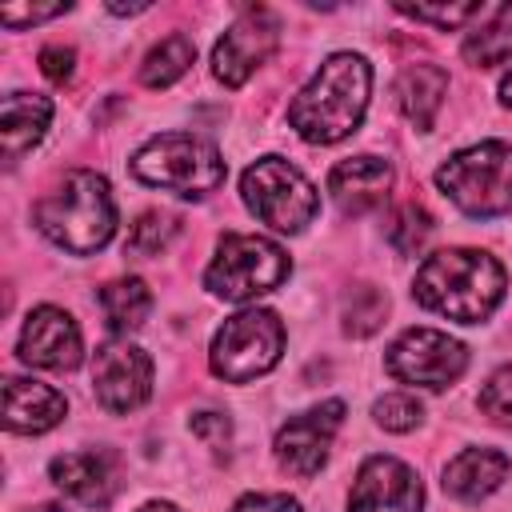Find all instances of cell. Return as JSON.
I'll return each mask as SVG.
<instances>
[{
	"label": "cell",
	"mask_w": 512,
	"mask_h": 512,
	"mask_svg": "<svg viewBox=\"0 0 512 512\" xmlns=\"http://www.w3.org/2000/svg\"><path fill=\"white\" fill-rule=\"evenodd\" d=\"M72 64H76V52L64 48V44H48V48L40 52V68H44V76H48L52 84L72 80Z\"/></svg>",
	"instance_id": "cell-30"
},
{
	"label": "cell",
	"mask_w": 512,
	"mask_h": 512,
	"mask_svg": "<svg viewBox=\"0 0 512 512\" xmlns=\"http://www.w3.org/2000/svg\"><path fill=\"white\" fill-rule=\"evenodd\" d=\"M132 172L144 184L168 188L176 196H204L224 180V160L216 152V144L188 136V132H164L152 136L136 156H132Z\"/></svg>",
	"instance_id": "cell-5"
},
{
	"label": "cell",
	"mask_w": 512,
	"mask_h": 512,
	"mask_svg": "<svg viewBox=\"0 0 512 512\" xmlns=\"http://www.w3.org/2000/svg\"><path fill=\"white\" fill-rule=\"evenodd\" d=\"M192 60H196V44H192L184 32H172V36H164V40L144 56L140 80H144L148 88H168L172 80H180V76L188 72Z\"/></svg>",
	"instance_id": "cell-23"
},
{
	"label": "cell",
	"mask_w": 512,
	"mask_h": 512,
	"mask_svg": "<svg viewBox=\"0 0 512 512\" xmlns=\"http://www.w3.org/2000/svg\"><path fill=\"white\" fill-rule=\"evenodd\" d=\"M68 12V4H44V8H0V20L8 28H24V24H36V20H48V16H60Z\"/></svg>",
	"instance_id": "cell-32"
},
{
	"label": "cell",
	"mask_w": 512,
	"mask_h": 512,
	"mask_svg": "<svg viewBox=\"0 0 512 512\" xmlns=\"http://www.w3.org/2000/svg\"><path fill=\"white\" fill-rule=\"evenodd\" d=\"M140 512H180V508H172V504H160V500H152V504H144Z\"/></svg>",
	"instance_id": "cell-35"
},
{
	"label": "cell",
	"mask_w": 512,
	"mask_h": 512,
	"mask_svg": "<svg viewBox=\"0 0 512 512\" xmlns=\"http://www.w3.org/2000/svg\"><path fill=\"white\" fill-rule=\"evenodd\" d=\"M92 392L108 412H132L152 392V360L128 340H104L92 356Z\"/></svg>",
	"instance_id": "cell-10"
},
{
	"label": "cell",
	"mask_w": 512,
	"mask_h": 512,
	"mask_svg": "<svg viewBox=\"0 0 512 512\" xmlns=\"http://www.w3.org/2000/svg\"><path fill=\"white\" fill-rule=\"evenodd\" d=\"M440 192L468 216H500L512 208V144L484 140L456 152L436 172Z\"/></svg>",
	"instance_id": "cell-4"
},
{
	"label": "cell",
	"mask_w": 512,
	"mask_h": 512,
	"mask_svg": "<svg viewBox=\"0 0 512 512\" xmlns=\"http://www.w3.org/2000/svg\"><path fill=\"white\" fill-rule=\"evenodd\" d=\"M412 292L448 320L480 324L504 296V268L480 248H444L420 264Z\"/></svg>",
	"instance_id": "cell-2"
},
{
	"label": "cell",
	"mask_w": 512,
	"mask_h": 512,
	"mask_svg": "<svg viewBox=\"0 0 512 512\" xmlns=\"http://www.w3.org/2000/svg\"><path fill=\"white\" fill-rule=\"evenodd\" d=\"M32 216H36V228L52 244H60L76 256L104 248L116 232V204H112L108 180L88 168L64 172V180L36 204Z\"/></svg>",
	"instance_id": "cell-3"
},
{
	"label": "cell",
	"mask_w": 512,
	"mask_h": 512,
	"mask_svg": "<svg viewBox=\"0 0 512 512\" xmlns=\"http://www.w3.org/2000/svg\"><path fill=\"white\" fill-rule=\"evenodd\" d=\"M500 100L512 108V72H504V80H500Z\"/></svg>",
	"instance_id": "cell-34"
},
{
	"label": "cell",
	"mask_w": 512,
	"mask_h": 512,
	"mask_svg": "<svg viewBox=\"0 0 512 512\" xmlns=\"http://www.w3.org/2000/svg\"><path fill=\"white\" fill-rule=\"evenodd\" d=\"M384 312H388L384 292L372 288V284H360V288H352L348 300H344V332H352V336H368V332L380 328Z\"/></svg>",
	"instance_id": "cell-26"
},
{
	"label": "cell",
	"mask_w": 512,
	"mask_h": 512,
	"mask_svg": "<svg viewBox=\"0 0 512 512\" xmlns=\"http://www.w3.org/2000/svg\"><path fill=\"white\" fill-rule=\"evenodd\" d=\"M232 512H304V508L292 496H284V492H256V496L236 500Z\"/></svg>",
	"instance_id": "cell-31"
},
{
	"label": "cell",
	"mask_w": 512,
	"mask_h": 512,
	"mask_svg": "<svg viewBox=\"0 0 512 512\" xmlns=\"http://www.w3.org/2000/svg\"><path fill=\"white\" fill-rule=\"evenodd\" d=\"M288 276V252L264 236L228 232L216 248V260L204 272V284L224 300H252L280 288Z\"/></svg>",
	"instance_id": "cell-7"
},
{
	"label": "cell",
	"mask_w": 512,
	"mask_h": 512,
	"mask_svg": "<svg viewBox=\"0 0 512 512\" xmlns=\"http://www.w3.org/2000/svg\"><path fill=\"white\" fill-rule=\"evenodd\" d=\"M84 348H80V328L68 312L44 304L36 312H28L24 332H20V360L36 364V368H56V372H72L80 364Z\"/></svg>",
	"instance_id": "cell-14"
},
{
	"label": "cell",
	"mask_w": 512,
	"mask_h": 512,
	"mask_svg": "<svg viewBox=\"0 0 512 512\" xmlns=\"http://www.w3.org/2000/svg\"><path fill=\"white\" fill-rule=\"evenodd\" d=\"M240 192H244V204L276 232H300L304 224H312L320 208L312 180L284 156H260L244 172Z\"/></svg>",
	"instance_id": "cell-6"
},
{
	"label": "cell",
	"mask_w": 512,
	"mask_h": 512,
	"mask_svg": "<svg viewBox=\"0 0 512 512\" xmlns=\"http://www.w3.org/2000/svg\"><path fill=\"white\" fill-rule=\"evenodd\" d=\"M464 364H468L464 344L436 328H408L388 348V372L420 388H448L464 372Z\"/></svg>",
	"instance_id": "cell-9"
},
{
	"label": "cell",
	"mask_w": 512,
	"mask_h": 512,
	"mask_svg": "<svg viewBox=\"0 0 512 512\" xmlns=\"http://www.w3.org/2000/svg\"><path fill=\"white\" fill-rule=\"evenodd\" d=\"M508 468L512 460L500 448H468L444 468V492H452L464 504H476L504 484Z\"/></svg>",
	"instance_id": "cell-18"
},
{
	"label": "cell",
	"mask_w": 512,
	"mask_h": 512,
	"mask_svg": "<svg viewBox=\"0 0 512 512\" xmlns=\"http://www.w3.org/2000/svg\"><path fill=\"white\" fill-rule=\"evenodd\" d=\"M340 420H344V404L340 400H324V404L292 416L276 432V460H280V468H288L300 480L316 476L320 464L328 460V448H332V436H336Z\"/></svg>",
	"instance_id": "cell-12"
},
{
	"label": "cell",
	"mask_w": 512,
	"mask_h": 512,
	"mask_svg": "<svg viewBox=\"0 0 512 512\" xmlns=\"http://www.w3.org/2000/svg\"><path fill=\"white\" fill-rule=\"evenodd\" d=\"M428 236H432V216H428L424 204L408 200V204H400V208L392 212V220H388V244H392L400 256H416Z\"/></svg>",
	"instance_id": "cell-25"
},
{
	"label": "cell",
	"mask_w": 512,
	"mask_h": 512,
	"mask_svg": "<svg viewBox=\"0 0 512 512\" xmlns=\"http://www.w3.org/2000/svg\"><path fill=\"white\" fill-rule=\"evenodd\" d=\"M372 416H376V424L388 428V432H408V428L420 424L424 408H420V400L408 396V392H388V396H380V400L372 404Z\"/></svg>",
	"instance_id": "cell-27"
},
{
	"label": "cell",
	"mask_w": 512,
	"mask_h": 512,
	"mask_svg": "<svg viewBox=\"0 0 512 512\" xmlns=\"http://www.w3.org/2000/svg\"><path fill=\"white\" fill-rule=\"evenodd\" d=\"M392 188V164L380 156H348L328 172V192L344 216L372 212L388 200Z\"/></svg>",
	"instance_id": "cell-15"
},
{
	"label": "cell",
	"mask_w": 512,
	"mask_h": 512,
	"mask_svg": "<svg viewBox=\"0 0 512 512\" xmlns=\"http://www.w3.org/2000/svg\"><path fill=\"white\" fill-rule=\"evenodd\" d=\"M480 8L484 4H452V8H428V4H400V12L404 16H416V20H432V24H444V28H456V24H464V20H472V16H480Z\"/></svg>",
	"instance_id": "cell-29"
},
{
	"label": "cell",
	"mask_w": 512,
	"mask_h": 512,
	"mask_svg": "<svg viewBox=\"0 0 512 512\" xmlns=\"http://www.w3.org/2000/svg\"><path fill=\"white\" fill-rule=\"evenodd\" d=\"M424 492L408 464L392 456H372L356 472L348 512H420Z\"/></svg>",
	"instance_id": "cell-13"
},
{
	"label": "cell",
	"mask_w": 512,
	"mask_h": 512,
	"mask_svg": "<svg viewBox=\"0 0 512 512\" xmlns=\"http://www.w3.org/2000/svg\"><path fill=\"white\" fill-rule=\"evenodd\" d=\"M52 480L60 492H68L80 504H108L116 492V472L104 452H64L52 460Z\"/></svg>",
	"instance_id": "cell-17"
},
{
	"label": "cell",
	"mask_w": 512,
	"mask_h": 512,
	"mask_svg": "<svg viewBox=\"0 0 512 512\" xmlns=\"http://www.w3.org/2000/svg\"><path fill=\"white\" fill-rule=\"evenodd\" d=\"M28 512H64V508H56V504H36V508H28Z\"/></svg>",
	"instance_id": "cell-36"
},
{
	"label": "cell",
	"mask_w": 512,
	"mask_h": 512,
	"mask_svg": "<svg viewBox=\"0 0 512 512\" xmlns=\"http://www.w3.org/2000/svg\"><path fill=\"white\" fill-rule=\"evenodd\" d=\"M368 88H372L368 60L356 52H336L288 104V120L308 144H336L360 128V116L368 108Z\"/></svg>",
	"instance_id": "cell-1"
},
{
	"label": "cell",
	"mask_w": 512,
	"mask_h": 512,
	"mask_svg": "<svg viewBox=\"0 0 512 512\" xmlns=\"http://www.w3.org/2000/svg\"><path fill=\"white\" fill-rule=\"evenodd\" d=\"M52 120V104L36 92H8L0 108V140H4V160L16 164L32 144H40L44 128Z\"/></svg>",
	"instance_id": "cell-19"
},
{
	"label": "cell",
	"mask_w": 512,
	"mask_h": 512,
	"mask_svg": "<svg viewBox=\"0 0 512 512\" xmlns=\"http://www.w3.org/2000/svg\"><path fill=\"white\" fill-rule=\"evenodd\" d=\"M480 408L500 420V424H512V364H504L500 372L488 376L484 392H480Z\"/></svg>",
	"instance_id": "cell-28"
},
{
	"label": "cell",
	"mask_w": 512,
	"mask_h": 512,
	"mask_svg": "<svg viewBox=\"0 0 512 512\" xmlns=\"http://www.w3.org/2000/svg\"><path fill=\"white\" fill-rule=\"evenodd\" d=\"M176 232H180V220L172 216V212H160V208H152V212H144L132 228H128V240H124V256H136V260H152V256H160L172 240H176Z\"/></svg>",
	"instance_id": "cell-24"
},
{
	"label": "cell",
	"mask_w": 512,
	"mask_h": 512,
	"mask_svg": "<svg viewBox=\"0 0 512 512\" xmlns=\"http://www.w3.org/2000/svg\"><path fill=\"white\" fill-rule=\"evenodd\" d=\"M192 432H196V436H204L212 448H224V444H228V420H224L220 412H196Z\"/></svg>",
	"instance_id": "cell-33"
},
{
	"label": "cell",
	"mask_w": 512,
	"mask_h": 512,
	"mask_svg": "<svg viewBox=\"0 0 512 512\" xmlns=\"http://www.w3.org/2000/svg\"><path fill=\"white\" fill-rule=\"evenodd\" d=\"M512 56V4H496V8H480V28L468 32L464 40V60L476 68H492L504 64Z\"/></svg>",
	"instance_id": "cell-21"
},
{
	"label": "cell",
	"mask_w": 512,
	"mask_h": 512,
	"mask_svg": "<svg viewBox=\"0 0 512 512\" xmlns=\"http://www.w3.org/2000/svg\"><path fill=\"white\" fill-rule=\"evenodd\" d=\"M280 40V24L268 8H244L240 20L228 24V32L216 40L212 52V72L216 80H224L228 88H240L272 52Z\"/></svg>",
	"instance_id": "cell-11"
},
{
	"label": "cell",
	"mask_w": 512,
	"mask_h": 512,
	"mask_svg": "<svg viewBox=\"0 0 512 512\" xmlns=\"http://www.w3.org/2000/svg\"><path fill=\"white\" fill-rule=\"evenodd\" d=\"M280 348H284V324L276 312L268 308L236 312L224 320V328L212 340V372L232 384H248L280 360Z\"/></svg>",
	"instance_id": "cell-8"
},
{
	"label": "cell",
	"mask_w": 512,
	"mask_h": 512,
	"mask_svg": "<svg viewBox=\"0 0 512 512\" xmlns=\"http://www.w3.org/2000/svg\"><path fill=\"white\" fill-rule=\"evenodd\" d=\"M64 412L68 404L52 384L20 380V376L4 380V424L12 432H48L64 420Z\"/></svg>",
	"instance_id": "cell-16"
},
{
	"label": "cell",
	"mask_w": 512,
	"mask_h": 512,
	"mask_svg": "<svg viewBox=\"0 0 512 512\" xmlns=\"http://www.w3.org/2000/svg\"><path fill=\"white\" fill-rule=\"evenodd\" d=\"M100 308H104L112 332H136L152 312V292L144 280L124 276V280H112L100 288Z\"/></svg>",
	"instance_id": "cell-22"
},
{
	"label": "cell",
	"mask_w": 512,
	"mask_h": 512,
	"mask_svg": "<svg viewBox=\"0 0 512 512\" xmlns=\"http://www.w3.org/2000/svg\"><path fill=\"white\" fill-rule=\"evenodd\" d=\"M444 96H448V72L440 64H408L396 80V104L420 132L432 128Z\"/></svg>",
	"instance_id": "cell-20"
}]
</instances>
